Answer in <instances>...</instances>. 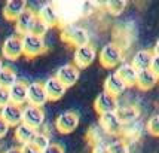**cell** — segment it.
<instances>
[{"instance_id":"cell-1","label":"cell","mask_w":159,"mask_h":153,"mask_svg":"<svg viewBox=\"0 0 159 153\" xmlns=\"http://www.w3.org/2000/svg\"><path fill=\"white\" fill-rule=\"evenodd\" d=\"M98 58H100V63L103 67L115 69L124 63V51L118 43H106L100 51Z\"/></svg>"},{"instance_id":"cell-2","label":"cell","mask_w":159,"mask_h":153,"mask_svg":"<svg viewBox=\"0 0 159 153\" xmlns=\"http://www.w3.org/2000/svg\"><path fill=\"white\" fill-rule=\"evenodd\" d=\"M61 40L75 48L89 45V33L88 30L79 25H67L61 31Z\"/></svg>"},{"instance_id":"cell-3","label":"cell","mask_w":159,"mask_h":153,"mask_svg":"<svg viewBox=\"0 0 159 153\" xmlns=\"http://www.w3.org/2000/svg\"><path fill=\"white\" fill-rule=\"evenodd\" d=\"M21 40H22V55H25L27 58H34L46 52L45 37H39L28 33L21 36Z\"/></svg>"},{"instance_id":"cell-4","label":"cell","mask_w":159,"mask_h":153,"mask_svg":"<svg viewBox=\"0 0 159 153\" xmlns=\"http://www.w3.org/2000/svg\"><path fill=\"white\" fill-rule=\"evenodd\" d=\"M97 58V51L92 45H85V46H79L75 49L73 54V61L77 69H86L94 63V60Z\"/></svg>"},{"instance_id":"cell-5","label":"cell","mask_w":159,"mask_h":153,"mask_svg":"<svg viewBox=\"0 0 159 153\" xmlns=\"http://www.w3.org/2000/svg\"><path fill=\"white\" fill-rule=\"evenodd\" d=\"M55 126L61 134H70L79 126V115L73 110L62 111L55 119Z\"/></svg>"},{"instance_id":"cell-6","label":"cell","mask_w":159,"mask_h":153,"mask_svg":"<svg viewBox=\"0 0 159 153\" xmlns=\"http://www.w3.org/2000/svg\"><path fill=\"white\" fill-rule=\"evenodd\" d=\"M100 128L104 134L107 135H120L124 134V125L122 122L118 119L116 113H106V115H101L100 116Z\"/></svg>"},{"instance_id":"cell-7","label":"cell","mask_w":159,"mask_h":153,"mask_svg":"<svg viewBox=\"0 0 159 153\" xmlns=\"http://www.w3.org/2000/svg\"><path fill=\"white\" fill-rule=\"evenodd\" d=\"M45 122V111L42 107L27 104L22 109V124L31 126V128H40Z\"/></svg>"},{"instance_id":"cell-8","label":"cell","mask_w":159,"mask_h":153,"mask_svg":"<svg viewBox=\"0 0 159 153\" xmlns=\"http://www.w3.org/2000/svg\"><path fill=\"white\" fill-rule=\"evenodd\" d=\"M55 77L66 88H70V86L77 83V80L80 77V70L77 69L75 64H64L61 67H58Z\"/></svg>"},{"instance_id":"cell-9","label":"cell","mask_w":159,"mask_h":153,"mask_svg":"<svg viewBox=\"0 0 159 153\" xmlns=\"http://www.w3.org/2000/svg\"><path fill=\"white\" fill-rule=\"evenodd\" d=\"M118 98L107 94V92H100L94 101V109L98 115H106V113H115L118 110Z\"/></svg>"},{"instance_id":"cell-10","label":"cell","mask_w":159,"mask_h":153,"mask_svg":"<svg viewBox=\"0 0 159 153\" xmlns=\"http://www.w3.org/2000/svg\"><path fill=\"white\" fill-rule=\"evenodd\" d=\"M2 54L6 60H18L22 55V40L21 36H9L5 39L3 46H2Z\"/></svg>"},{"instance_id":"cell-11","label":"cell","mask_w":159,"mask_h":153,"mask_svg":"<svg viewBox=\"0 0 159 153\" xmlns=\"http://www.w3.org/2000/svg\"><path fill=\"white\" fill-rule=\"evenodd\" d=\"M0 116L9 126H18L22 124V107L9 103L0 109Z\"/></svg>"},{"instance_id":"cell-12","label":"cell","mask_w":159,"mask_h":153,"mask_svg":"<svg viewBox=\"0 0 159 153\" xmlns=\"http://www.w3.org/2000/svg\"><path fill=\"white\" fill-rule=\"evenodd\" d=\"M43 88H45V92H46V97H48V101H58L64 97L67 88L57 79L55 76L48 77L45 82H43Z\"/></svg>"},{"instance_id":"cell-13","label":"cell","mask_w":159,"mask_h":153,"mask_svg":"<svg viewBox=\"0 0 159 153\" xmlns=\"http://www.w3.org/2000/svg\"><path fill=\"white\" fill-rule=\"evenodd\" d=\"M27 103L36 107H42L48 103V97L43 88V83L40 82H33L28 85V92H27Z\"/></svg>"},{"instance_id":"cell-14","label":"cell","mask_w":159,"mask_h":153,"mask_svg":"<svg viewBox=\"0 0 159 153\" xmlns=\"http://www.w3.org/2000/svg\"><path fill=\"white\" fill-rule=\"evenodd\" d=\"M37 16L49 28L55 27V25L60 24V12H58V9L55 7L54 3H45V5H42L39 12H37Z\"/></svg>"},{"instance_id":"cell-15","label":"cell","mask_w":159,"mask_h":153,"mask_svg":"<svg viewBox=\"0 0 159 153\" xmlns=\"http://www.w3.org/2000/svg\"><path fill=\"white\" fill-rule=\"evenodd\" d=\"M27 9V2L25 0H7L3 6V16L7 21H16L24 11Z\"/></svg>"},{"instance_id":"cell-16","label":"cell","mask_w":159,"mask_h":153,"mask_svg":"<svg viewBox=\"0 0 159 153\" xmlns=\"http://www.w3.org/2000/svg\"><path fill=\"white\" fill-rule=\"evenodd\" d=\"M126 88L128 86L122 82V79L116 73H110L104 80V92H107V94H110L116 98H118V95L124 94Z\"/></svg>"},{"instance_id":"cell-17","label":"cell","mask_w":159,"mask_h":153,"mask_svg":"<svg viewBox=\"0 0 159 153\" xmlns=\"http://www.w3.org/2000/svg\"><path fill=\"white\" fill-rule=\"evenodd\" d=\"M34 20H36V12H33L31 9L27 7V9L16 18V21H15L16 31H18L21 36L28 34V33L31 31V27H33V24H34Z\"/></svg>"},{"instance_id":"cell-18","label":"cell","mask_w":159,"mask_h":153,"mask_svg":"<svg viewBox=\"0 0 159 153\" xmlns=\"http://www.w3.org/2000/svg\"><path fill=\"white\" fill-rule=\"evenodd\" d=\"M115 73L122 79V82L128 88H131V86H134V85L137 83V74H139V71H137V69L131 63H122Z\"/></svg>"},{"instance_id":"cell-19","label":"cell","mask_w":159,"mask_h":153,"mask_svg":"<svg viewBox=\"0 0 159 153\" xmlns=\"http://www.w3.org/2000/svg\"><path fill=\"white\" fill-rule=\"evenodd\" d=\"M27 92H28V83L18 80L9 88V95H11V103L16 106H21L27 103Z\"/></svg>"},{"instance_id":"cell-20","label":"cell","mask_w":159,"mask_h":153,"mask_svg":"<svg viewBox=\"0 0 159 153\" xmlns=\"http://www.w3.org/2000/svg\"><path fill=\"white\" fill-rule=\"evenodd\" d=\"M118 119L122 122V125H131L134 124L137 119L140 118V110L135 107V106H119L118 110L115 111Z\"/></svg>"},{"instance_id":"cell-21","label":"cell","mask_w":159,"mask_h":153,"mask_svg":"<svg viewBox=\"0 0 159 153\" xmlns=\"http://www.w3.org/2000/svg\"><path fill=\"white\" fill-rule=\"evenodd\" d=\"M152 58H153V51L149 49H140L137 51L131 60V64L137 69V71L140 70H147L150 69V64H152Z\"/></svg>"},{"instance_id":"cell-22","label":"cell","mask_w":159,"mask_h":153,"mask_svg":"<svg viewBox=\"0 0 159 153\" xmlns=\"http://www.w3.org/2000/svg\"><path fill=\"white\" fill-rule=\"evenodd\" d=\"M158 80H159V77L156 76L150 69L140 70L139 74H137V83L135 85H137L141 91H149L158 83Z\"/></svg>"},{"instance_id":"cell-23","label":"cell","mask_w":159,"mask_h":153,"mask_svg":"<svg viewBox=\"0 0 159 153\" xmlns=\"http://www.w3.org/2000/svg\"><path fill=\"white\" fill-rule=\"evenodd\" d=\"M36 132H37V129H34V128L25 125V124H20L18 126H15V138H16V141L21 143V146L28 144V143H31Z\"/></svg>"},{"instance_id":"cell-24","label":"cell","mask_w":159,"mask_h":153,"mask_svg":"<svg viewBox=\"0 0 159 153\" xmlns=\"http://www.w3.org/2000/svg\"><path fill=\"white\" fill-rule=\"evenodd\" d=\"M18 82V76H16V71L12 67H7L3 65L0 70V86L2 88H11L14 83Z\"/></svg>"},{"instance_id":"cell-25","label":"cell","mask_w":159,"mask_h":153,"mask_svg":"<svg viewBox=\"0 0 159 153\" xmlns=\"http://www.w3.org/2000/svg\"><path fill=\"white\" fill-rule=\"evenodd\" d=\"M126 5H128V3H126L125 0H110V2H106V3H104V7H106V11L110 15L118 16V15H120L125 11Z\"/></svg>"},{"instance_id":"cell-26","label":"cell","mask_w":159,"mask_h":153,"mask_svg":"<svg viewBox=\"0 0 159 153\" xmlns=\"http://www.w3.org/2000/svg\"><path fill=\"white\" fill-rule=\"evenodd\" d=\"M31 144L34 147H37L39 150H45L46 147L51 144V140H49V137L45 134V132H40V131H37L36 132V135L33 137V140H31Z\"/></svg>"},{"instance_id":"cell-27","label":"cell","mask_w":159,"mask_h":153,"mask_svg":"<svg viewBox=\"0 0 159 153\" xmlns=\"http://www.w3.org/2000/svg\"><path fill=\"white\" fill-rule=\"evenodd\" d=\"M107 149L110 153H129V146L124 140H115L107 144Z\"/></svg>"},{"instance_id":"cell-28","label":"cell","mask_w":159,"mask_h":153,"mask_svg":"<svg viewBox=\"0 0 159 153\" xmlns=\"http://www.w3.org/2000/svg\"><path fill=\"white\" fill-rule=\"evenodd\" d=\"M48 30H49V27L42 21L40 18L37 16V14H36L34 24H33V27H31V31H30V33H31V34H34V36H39V37H43V36L48 33Z\"/></svg>"},{"instance_id":"cell-29","label":"cell","mask_w":159,"mask_h":153,"mask_svg":"<svg viewBox=\"0 0 159 153\" xmlns=\"http://www.w3.org/2000/svg\"><path fill=\"white\" fill-rule=\"evenodd\" d=\"M146 128H147V131H149L150 135L159 137V113L152 115V116L149 118L147 124H146Z\"/></svg>"},{"instance_id":"cell-30","label":"cell","mask_w":159,"mask_h":153,"mask_svg":"<svg viewBox=\"0 0 159 153\" xmlns=\"http://www.w3.org/2000/svg\"><path fill=\"white\" fill-rule=\"evenodd\" d=\"M11 103V95H9V89L7 88H2L0 86V109L5 107L6 104Z\"/></svg>"},{"instance_id":"cell-31","label":"cell","mask_w":159,"mask_h":153,"mask_svg":"<svg viewBox=\"0 0 159 153\" xmlns=\"http://www.w3.org/2000/svg\"><path fill=\"white\" fill-rule=\"evenodd\" d=\"M42 153H64V147L58 143H51L45 150H42Z\"/></svg>"},{"instance_id":"cell-32","label":"cell","mask_w":159,"mask_h":153,"mask_svg":"<svg viewBox=\"0 0 159 153\" xmlns=\"http://www.w3.org/2000/svg\"><path fill=\"white\" fill-rule=\"evenodd\" d=\"M150 70L153 73L159 77V55L153 54V58H152V64H150Z\"/></svg>"},{"instance_id":"cell-33","label":"cell","mask_w":159,"mask_h":153,"mask_svg":"<svg viewBox=\"0 0 159 153\" xmlns=\"http://www.w3.org/2000/svg\"><path fill=\"white\" fill-rule=\"evenodd\" d=\"M21 152L22 153H42L37 147H34L31 143H28V144H22L21 146Z\"/></svg>"},{"instance_id":"cell-34","label":"cell","mask_w":159,"mask_h":153,"mask_svg":"<svg viewBox=\"0 0 159 153\" xmlns=\"http://www.w3.org/2000/svg\"><path fill=\"white\" fill-rule=\"evenodd\" d=\"M9 128H11V126L7 125L6 122L2 119V116H0V138H3V137L6 135L7 131H9Z\"/></svg>"},{"instance_id":"cell-35","label":"cell","mask_w":159,"mask_h":153,"mask_svg":"<svg viewBox=\"0 0 159 153\" xmlns=\"http://www.w3.org/2000/svg\"><path fill=\"white\" fill-rule=\"evenodd\" d=\"M92 153H110V152H109V149H107L106 144H98V146H94Z\"/></svg>"},{"instance_id":"cell-36","label":"cell","mask_w":159,"mask_h":153,"mask_svg":"<svg viewBox=\"0 0 159 153\" xmlns=\"http://www.w3.org/2000/svg\"><path fill=\"white\" fill-rule=\"evenodd\" d=\"M5 153H22V152H21V147L14 146V147H9V149H7Z\"/></svg>"},{"instance_id":"cell-37","label":"cell","mask_w":159,"mask_h":153,"mask_svg":"<svg viewBox=\"0 0 159 153\" xmlns=\"http://www.w3.org/2000/svg\"><path fill=\"white\" fill-rule=\"evenodd\" d=\"M153 54L159 55V40H158L156 43H155V48H153Z\"/></svg>"},{"instance_id":"cell-38","label":"cell","mask_w":159,"mask_h":153,"mask_svg":"<svg viewBox=\"0 0 159 153\" xmlns=\"http://www.w3.org/2000/svg\"><path fill=\"white\" fill-rule=\"evenodd\" d=\"M2 67H3V60L0 58V70H2Z\"/></svg>"},{"instance_id":"cell-39","label":"cell","mask_w":159,"mask_h":153,"mask_svg":"<svg viewBox=\"0 0 159 153\" xmlns=\"http://www.w3.org/2000/svg\"><path fill=\"white\" fill-rule=\"evenodd\" d=\"M158 83H159V80H158Z\"/></svg>"}]
</instances>
